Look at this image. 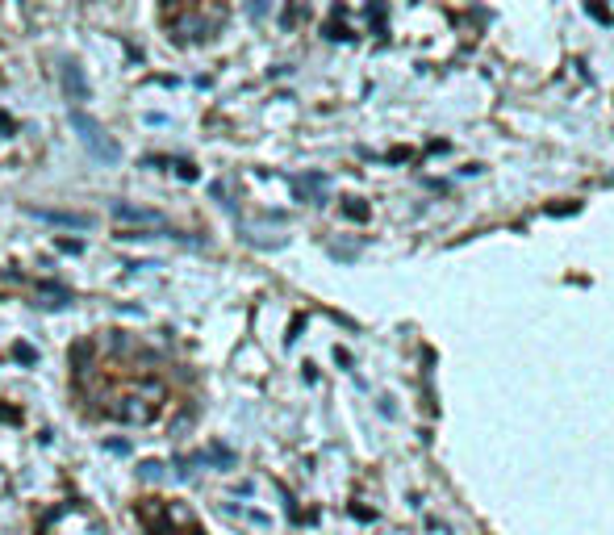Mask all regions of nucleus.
I'll return each instance as SVG.
<instances>
[{"label":"nucleus","mask_w":614,"mask_h":535,"mask_svg":"<svg viewBox=\"0 0 614 535\" xmlns=\"http://www.w3.org/2000/svg\"><path fill=\"white\" fill-rule=\"evenodd\" d=\"M59 251H72V255H80V251H84V243H80V239H59Z\"/></svg>","instance_id":"obj_7"},{"label":"nucleus","mask_w":614,"mask_h":535,"mask_svg":"<svg viewBox=\"0 0 614 535\" xmlns=\"http://www.w3.org/2000/svg\"><path fill=\"white\" fill-rule=\"evenodd\" d=\"M138 477L159 481V477H163V464H159V460H143V464H138Z\"/></svg>","instance_id":"obj_5"},{"label":"nucleus","mask_w":614,"mask_h":535,"mask_svg":"<svg viewBox=\"0 0 614 535\" xmlns=\"http://www.w3.org/2000/svg\"><path fill=\"white\" fill-rule=\"evenodd\" d=\"M72 130H76V138H80V147L97 159V164H117L122 159V143L92 118V113H84V109H76L72 113Z\"/></svg>","instance_id":"obj_1"},{"label":"nucleus","mask_w":614,"mask_h":535,"mask_svg":"<svg viewBox=\"0 0 614 535\" xmlns=\"http://www.w3.org/2000/svg\"><path fill=\"white\" fill-rule=\"evenodd\" d=\"M113 218L126 222V226H138L147 235V230H155V235H168V218L159 214V209H143V205H130V201H113Z\"/></svg>","instance_id":"obj_2"},{"label":"nucleus","mask_w":614,"mask_h":535,"mask_svg":"<svg viewBox=\"0 0 614 535\" xmlns=\"http://www.w3.org/2000/svg\"><path fill=\"white\" fill-rule=\"evenodd\" d=\"M13 356H17L21 364H34V360H38V352H34V347H26V343H17V347H13Z\"/></svg>","instance_id":"obj_6"},{"label":"nucleus","mask_w":614,"mask_h":535,"mask_svg":"<svg viewBox=\"0 0 614 535\" xmlns=\"http://www.w3.org/2000/svg\"><path fill=\"white\" fill-rule=\"evenodd\" d=\"M63 92L72 97L76 105L88 101V80H84V67L80 63H63Z\"/></svg>","instance_id":"obj_4"},{"label":"nucleus","mask_w":614,"mask_h":535,"mask_svg":"<svg viewBox=\"0 0 614 535\" xmlns=\"http://www.w3.org/2000/svg\"><path fill=\"white\" fill-rule=\"evenodd\" d=\"M26 214L38 222H55V226H72V230H92V214H76V209H42L26 205Z\"/></svg>","instance_id":"obj_3"}]
</instances>
